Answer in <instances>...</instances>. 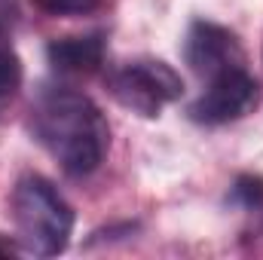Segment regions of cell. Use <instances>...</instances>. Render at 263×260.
<instances>
[{"label": "cell", "mask_w": 263, "mask_h": 260, "mask_svg": "<svg viewBox=\"0 0 263 260\" xmlns=\"http://www.w3.org/2000/svg\"><path fill=\"white\" fill-rule=\"evenodd\" d=\"M40 12H46V15H67V18H73V15H89V12H95L104 0H31Z\"/></svg>", "instance_id": "9"}, {"label": "cell", "mask_w": 263, "mask_h": 260, "mask_svg": "<svg viewBox=\"0 0 263 260\" xmlns=\"http://www.w3.org/2000/svg\"><path fill=\"white\" fill-rule=\"evenodd\" d=\"M18 251H22V242L0 233V257H12V254H18Z\"/></svg>", "instance_id": "10"}, {"label": "cell", "mask_w": 263, "mask_h": 260, "mask_svg": "<svg viewBox=\"0 0 263 260\" xmlns=\"http://www.w3.org/2000/svg\"><path fill=\"white\" fill-rule=\"evenodd\" d=\"M12 220L22 251L37 257L62 254L73 233V208L43 175H22L12 187Z\"/></svg>", "instance_id": "2"}, {"label": "cell", "mask_w": 263, "mask_h": 260, "mask_svg": "<svg viewBox=\"0 0 263 260\" xmlns=\"http://www.w3.org/2000/svg\"><path fill=\"white\" fill-rule=\"evenodd\" d=\"M107 92L132 114L156 120L165 104L184 95V80L162 59H135L107 73Z\"/></svg>", "instance_id": "3"}, {"label": "cell", "mask_w": 263, "mask_h": 260, "mask_svg": "<svg viewBox=\"0 0 263 260\" xmlns=\"http://www.w3.org/2000/svg\"><path fill=\"white\" fill-rule=\"evenodd\" d=\"M227 202L248 214H263V178L260 175H239L227 193Z\"/></svg>", "instance_id": "8"}, {"label": "cell", "mask_w": 263, "mask_h": 260, "mask_svg": "<svg viewBox=\"0 0 263 260\" xmlns=\"http://www.w3.org/2000/svg\"><path fill=\"white\" fill-rule=\"evenodd\" d=\"M184 62L202 80H211L217 73L245 67V49L230 28L208 18H196L184 37Z\"/></svg>", "instance_id": "5"}, {"label": "cell", "mask_w": 263, "mask_h": 260, "mask_svg": "<svg viewBox=\"0 0 263 260\" xmlns=\"http://www.w3.org/2000/svg\"><path fill=\"white\" fill-rule=\"evenodd\" d=\"M260 101V86L248 67H236L208 80L205 92L190 104V120L199 126H227L251 114Z\"/></svg>", "instance_id": "4"}, {"label": "cell", "mask_w": 263, "mask_h": 260, "mask_svg": "<svg viewBox=\"0 0 263 260\" xmlns=\"http://www.w3.org/2000/svg\"><path fill=\"white\" fill-rule=\"evenodd\" d=\"M22 77H25V70H22V59L9 40V22L0 18V101H6L18 92Z\"/></svg>", "instance_id": "7"}, {"label": "cell", "mask_w": 263, "mask_h": 260, "mask_svg": "<svg viewBox=\"0 0 263 260\" xmlns=\"http://www.w3.org/2000/svg\"><path fill=\"white\" fill-rule=\"evenodd\" d=\"M46 59L59 73H95L104 65V34L55 37L46 46Z\"/></svg>", "instance_id": "6"}, {"label": "cell", "mask_w": 263, "mask_h": 260, "mask_svg": "<svg viewBox=\"0 0 263 260\" xmlns=\"http://www.w3.org/2000/svg\"><path fill=\"white\" fill-rule=\"evenodd\" d=\"M28 129L70 178H89L110 147L101 107L65 83H43L31 101Z\"/></svg>", "instance_id": "1"}]
</instances>
